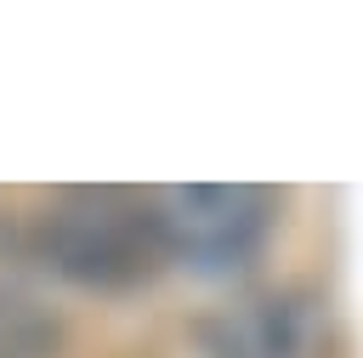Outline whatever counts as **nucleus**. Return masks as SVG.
Masks as SVG:
<instances>
[{
	"label": "nucleus",
	"mask_w": 363,
	"mask_h": 358,
	"mask_svg": "<svg viewBox=\"0 0 363 358\" xmlns=\"http://www.w3.org/2000/svg\"><path fill=\"white\" fill-rule=\"evenodd\" d=\"M34 256L74 290L96 295H130L170 267L153 199L113 182L62 188L34 222Z\"/></svg>",
	"instance_id": "1"
},
{
	"label": "nucleus",
	"mask_w": 363,
	"mask_h": 358,
	"mask_svg": "<svg viewBox=\"0 0 363 358\" xmlns=\"http://www.w3.org/2000/svg\"><path fill=\"white\" fill-rule=\"evenodd\" d=\"M164 256L199 278H238L261 261L278 199L255 182H182L153 193Z\"/></svg>",
	"instance_id": "2"
},
{
	"label": "nucleus",
	"mask_w": 363,
	"mask_h": 358,
	"mask_svg": "<svg viewBox=\"0 0 363 358\" xmlns=\"http://www.w3.org/2000/svg\"><path fill=\"white\" fill-rule=\"evenodd\" d=\"M193 341L204 358H306L318 307L301 290H238L193 324Z\"/></svg>",
	"instance_id": "3"
},
{
	"label": "nucleus",
	"mask_w": 363,
	"mask_h": 358,
	"mask_svg": "<svg viewBox=\"0 0 363 358\" xmlns=\"http://www.w3.org/2000/svg\"><path fill=\"white\" fill-rule=\"evenodd\" d=\"M62 352V318L17 290V284H0V358H57Z\"/></svg>",
	"instance_id": "4"
}]
</instances>
